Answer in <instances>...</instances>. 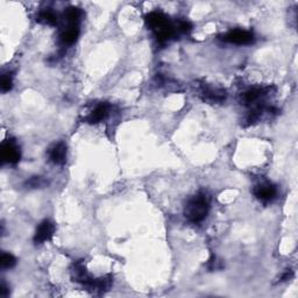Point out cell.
Wrapping results in <instances>:
<instances>
[{"label":"cell","mask_w":298,"mask_h":298,"mask_svg":"<svg viewBox=\"0 0 298 298\" xmlns=\"http://www.w3.org/2000/svg\"><path fill=\"white\" fill-rule=\"evenodd\" d=\"M218 262L219 261H217V259H216V257H212V259L210 260V263H209V268L211 270H213V269H220V268L222 267L221 264H218Z\"/></svg>","instance_id":"18"},{"label":"cell","mask_w":298,"mask_h":298,"mask_svg":"<svg viewBox=\"0 0 298 298\" xmlns=\"http://www.w3.org/2000/svg\"><path fill=\"white\" fill-rule=\"evenodd\" d=\"M55 233V225L50 220H43L36 228L34 234L35 243H43L49 241Z\"/></svg>","instance_id":"7"},{"label":"cell","mask_w":298,"mask_h":298,"mask_svg":"<svg viewBox=\"0 0 298 298\" xmlns=\"http://www.w3.org/2000/svg\"><path fill=\"white\" fill-rule=\"evenodd\" d=\"M66 145L64 142H58V144L54 145L49 150V159L54 165L63 166L66 161Z\"/></svg>","instance_id":"9"},{"label":"cell","mask_w":298,"mask_h":298,"mask_svg":"<svg viewBox=\"0 0 298 298\" xmlns=\"http://www.w3.org/2000/svg\"><path fill=\"white\" fill-rule=\"evenodd\" d=\"M36 21L42 25H47V26H55L57 25V14L55 12L50 10V8H45L43 11H40L36 15Z\"/></svg>","instance_id":"12"},{"label":"cell","mask_w":298,"mask_h":298,"mask_svg":"<svg viewBox=\"0 0 298 298\" xmlns=\"http://www.w3.org/2000/svg\"><path fill=\"white\" fill-rule=\"evenodd\" d=\"M198 95L204 102H208L210 104H216L224 102L226 98V92L222 89H218V87L208 86L205 84H201L198 90Z\"/></svg>","instance_id":"5"},{"label":"cell","mask_w":298,"mask_h":298,"mask_svg":"<svg viewBox=\"0 0 298 298\" xmlns=\"http://www.w3.org/2000/svg\"><path fill=\"white\" fill-rule=\"evenodd\" d=\"M20 149L13 140L4 142L2 146V161L8 165H16L20 161Z\"/></svg>","instance_id":"6"},{"label":"cell","mask_w":298,"mask_h":298,"mask_svg":"<svg viewBox=\"0 0 298 298\" xmlns=\"http://www.w3.org/2000/svg\"><path fill=\"white\" fill-rule=\"evenodd\" d=\"M2 91L3 92H8L12 86H13V78H12V75L11 74H5L3 75L2 77Z\"/></svg>","instance_id":"16"},{"label":"cell","mask_w":298,"mask_h":298,"mask_svg":"<svg viewBox=\"0 0 298 298\" xmlns=\"http://www.w3.org/2000/svg\"><path fill=\"white\" fill-rule=\"evenodd\" d=\"M83 12L77 7H69L64 12V19L68 25H79L82 19Z\"/></svg>","instance_id":"13"},{"label":"cell","mask_w":298,"mask_h":298,"mask_svg":"<svg viewBox=\"0 0 298 298\" xmlns=\"http://www.w3.org/2000/svg\"><path fill=\"white\" fill-rule=\"evenodd\" d=\"M253 194L262 203H269L278 196V188L268 180H261V182L255 184Z\"/></svg>","instance_id":"4"},{"label":"cell","mask_w":298,"mask_h":298,"mask_svg":"<svg viewBox=\"0 0 298 298\" xmlns=\"http://www.w3.org/2000/svg\"><path fill=\"white\" fill-rule=\"evenodd\" d=\"M220 40L227 43L238 44V45H248L254 42L253 33L245 29H234L220 36Z\"/></svg>","instance_id":"3"},{"label":"cell","mask_w":298,"mask_h":298,"mask_svg":"<svg viewBox=\"0 0 298 298\" xmlns=\"http://www.w3.org/2000/svg\"><path fill=\"white\" fill-rule=\"evenodd\" d=\"M191 28H192L191 24L189 22V21H187V20H180V21H178L177 27H176V29H177V31L183 32V33L190 32Z\"/></svg>","instance_id":"17"},{"label":"cell","mask_w":298,"mask_h":298,"mask_svg":"<svg viewBox=\"0 0 298 298\" xmlns=\"http://www.w3.org/2000/svg\"><path fill=\"white\" fill-rule=\"evenodd\" d=\"M8 293H10V290H8V288L6 287V284L2 283V285H0V296L7 297Z\"/></svg>","instance_id":"19"},{"label":"cell","mask_w":298,"mask_h":298,"mask_svg":"<svg viewBox=\"0 0 298 298\" xmlns=\"http://www.w3.org/2000/svg\"><path fill=\"white\" fill-rule=\"evenodd\" d=\"M108 112H110V105L106 103H100L86 116L85 121L89 124H98L106 118Z\"/></svg>","instance_id":"10"},{"label":"cell","mask_w":298,"mask_h":298,"mask_svg":"<svg viewBox=\"0 0 298 298\" xmlns=\"http://www.w3.org/2000/svg\"><path fill=\"white\" fill-rule=\"evenodd\" d=\"M79 36V25H68L61 33V42L64 45H71Z\"/></svg>","instance_id":"11"},{"label":"cell","mask_w":298,"mask_h":298,"mask_svg":"<svg viewBox=\"0 0 298 298\" xmlns=\"http://www.w3.org/2000/svg\"><path fill=\"white\" fill-rule=\"evenodd\" d=\"M146 22L154 32L155 37L159 43H167L168 41L176 35L177 29L170 22V20L165 14L159 12H152L146 16Z\"/></svg>","instance_id":"1"},{"label":"cell","mask_w":298,"mask_h":298,"mask_svg":"<svg viewBox=\"0 0 298 298\" xmlns=\"http://www.w3.org/2000/svg\"><path fill=\"white\" fill-rule=\"evenodd\" d=\"M210 195L207 191H199L186 205L184 216L191 222H200L208 217L210 211Z\"/></svg>","instance_id":"2"},{"label":"cell","mask_w":298,"mask_h":298,"mask_svg":"<svg viewBox=\"0 0 298 298\" xmlns=\"http://www.w3.org/2000/svg\"><path fill=\"white\" fill-rule=\"evenodd\" d=\"M47 184L48 182L43 177H41V176H34V177H32L31 179L27 180L26 187L36 189V188H43L47 186Z\"/></svg>","instance_id":"15"},{"label":"cell","mask_w":298,"mask_h":298,"mask_svg":"<svg viewBox=\"0 0 298 298\" xmlns=\"http://www.w3.org/2000/svg\"><path fill=\"white\" fill-rule=\"evenodd\" d=\"M292 278V271L291 270H288L285 271L284 274L282 275V278H281V281H288Z\"/></svg>","instance_id":"20"},{"label":"cell","mask_w":298,"mask_h":298,"mask_svg":"<svg viewBox=\"0 0 298 298\" xmlns=\"http://www.w3.org/2000/svg\"><path fill=\"white\" fill-rule=\"evenodd\" d=\"M16 263V259L12 254L3 253L2 258H0V266L2 269H11L13 268Z\"/></svg>","instance_id":"14"},{"label":"cell","mask_w":298,"mask_h":298,"mask_svg":"<svg viewBox=\"0 0 298 298\" xmlns=\"http://www.w3.org/2000/svg\"><path fill=\"white\" fill-rule=\"evenodd\" d=\"M71 276H73L74 281L83 284L84 287H86L87 289L90 288V285L94 282V279L89 275V272L86 271L85 267L82 262H76L74 263L73 269H71Z\"/></svg>","instance_id":"8"}]
</instances>
